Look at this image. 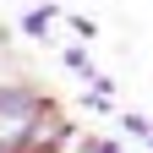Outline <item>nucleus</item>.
Listing matches in <instances>:
<instances>
[{
	"instance_id": "nucleus-1",
	"label": "nucleus",
	"mask_w": 153,
	"mask_h": 153,
	"mask_svg": "<svg viewBox=\"0 0 153 153\" xmlns=\"http://www.w3.org/2000/svg\"><path fill=\"white\" fill-rule=\"evenodd\" d=\"M76 153H120V148H115L109 137H88V142H82V148H76Z\"/></svg>"
}]
</instances>
